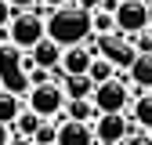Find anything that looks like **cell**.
I'll use <instances>...</instances> for the list:
<instances>
[{"mask_svg": "<svg viewBox=\"0 0 152 145\" xmlns=\"http://www.w3.org/2000/svg\"><path fill=\"white\" fill-rule=\"evenodd\" d=\"M44 26H47V40L62 44V47H69V44H83V36H87V29H91L87 15L76 11L72 4H69V7H54V15L47 18Z\"/></svg>", "mask_w": 152, "mask_h": 145, "instance_id": "cell-1", "label": "cell"}, {"mask_svg": "<svg viewBox=\"0 0 152 145\" xmlns=\"http://www.w3.org/2000/svg\"><path fill=\"white\" fill-rule=\"evenodd\" d=\"M26 109H33L40 120H65L62 113H65V91H62V83H40V87H29V94H26Z\"/></svg>", "mask_w": 152, "mask_h": 145, "instance_id": "cell-2", "label": "cell"}, {"mask_svg": "<svg viewBox=\"0 0 152 145\" xmlns=\"http://www.w3.org/2000/svg\"><path fill=\"white\" fill-rule=\"evenodd\" d=\"M4 33L11 36V44H15L18 51H33V47L47 36V26H44V18H40V15L22 11V15H15L11 22H7V29H4Z\"/></svg>", "mask_w": 152, "mask_h": 145, "instance_id": "cell-3", "label": "cell"}, {"mask_svg": "<svg viewBox=\"0 0 152 145\" xmlns=\"http://www.w3.org/2000/svg\"><path fill=\"white\" fill-rule=\"evenodd\" d=\"M91 131H94V141L120 145L127 134L138 131V123L130 120L127 113H98V116H94V123H91Z\"/></svg>", "mask_w": 152, "mask_h": 145, "instance_id": "cell-4", "label": "cell"}, {"mask_svg": "<svg viewBox=\"0 0 152 145\" xmlns=\"http://www.w3.org/2000/svg\"><path fill=\"white\" fill-rule=\"evenodd\" d=\"M112 22L123 36L148 33V0H120V7L112 11Z\"/></svg>", "mask_w": 152, "mask_h": 145, "instance_id": "cell-5", "label": "cell"}, {"mask_svg": "<svg viewBox=\"0 0 152 145\" xmlns=\"http://www.w3.org/2000/svg\"><path fill=\"white\" fill-rule=\"evenodd\" d=\"M91 102H94L98 113H127V105H130V87L112 76V80H105V83H94Z\"/></svg>", "mask_w": 152, "mask_h": 145, "instance_id": "cell-6", "label": "cell"}, {"mask_svg": "<svg viewBox=\"0 0 152 145\" xmlns=\"http://www.w3.org/2000/svg\"><path fill=\"white\" fill-rule=\"evenodd\" d=\"M98 54L102 58H109L116 69H130V62L138 58L134 44L127 40L123 33H109V36H98Z\"/></svg>", "mask_w": 152, "mask_h": 145, "instance_id": "cell-7", "label": "cell"}, {"mask_svg": "<svg viewBox=\"0 0 152 145\" xmlns=\"http://www.w3.org/2000/svg\"><path fill=\"white\" fill-rule=\"evenodd\" d=\"M0 83H4L7 91H26V72H22V51H18L15 44L11 47H0Z\"/></svg>", "mask_w": 152, "mask_h": 145, "instance_id": "cell-8", "label": "cell"}, {"mask_svg": "<svg viewBox=\"0 0 152 145\" xmlns=\"http://www.w3.org/2000/svg\"><path fill=\"white\" fill-rule=\"evenodd\" d=\"M91 58H94V51H91L87 44H69V47H62L58 69L65 72V76H87V69H91Z\"/></svg>", "mask_w": 152, "mask_h": 145, "instance_id": "cell-9", "label": "cell"}, {"mask_svg": "<svg viewBox=\"0 0 152 145\" xmlns=\"http://www.w3.org/2000/svg\"><path fill=\"white\" fill-rule=\"evenodd\" d=\"M54 145H94V131L91 123H80V120H58Z\"/></svg>", "mask_w": 152, "mask_h": 145, "instance_id": "cell-10", "label": "cell"}, {"mask_svg": "<svg viewBox=\"0 0 152 145\" xmlns=\"http://www.w3.org/2000/svg\"><path fill=\"white\" fill-rule=\"evenodd\" d=\"M127 87L134 91V94L152 91V54H138V58L130 62V69H127Z\"/></svg>", "mask_w": 152, "mask_h": 145, "instance_id": "cell-11", "label": "cell"}, {"mask_svg": "<svg viewBox=\"0 0 152 145\" xmlns=\"http://www.w3.org/2000/svg\"><path fill=\"white\" fill-rule=\"evenodd\" d=\"M127 116L138 123V131L152 134V91H145V94H134V98H130Z\"/></svg>", "mask_w": 152, "mask_h": 145, "instance_id": "cell-12", "label": "cell"}, {"mask_svg": "<svg viewBox=\"0 0 152 145\" xmlns=\"http://www.w3.org/2000/svg\"><path fill=\"white\" fill-rule=\"evenodd\" d=\"M29 58H33V65H40V69H54V65H58V58H62V44H54V40H47V36H44V40L29 51Z\"/></svg>", "mask_w": 152, "mask_h": 145, "instance_id": "cell-13", "label": "cell"}, {"mask_svg": "<svg viewBox=\"0 0 152 145\" xmlns=\"http://www.w3.org/2000/svg\"><path fill=\"white\" fill-rule=\"evenodd\" d=\"M65 120H80V123H94V116H98V109H94L91 98H65Z\"/></svg>", "mask_w": 152, "mask_h": 145, "instance_id": "cell-14", "label": "cell"}, {"mask_svg": "<svg viewBox=\"0 0 152 145\" xmlns=\"http://www.w3.org/2000/svg\"><path fill=\"white\" fill-rule=\"evenodd\" d=\"M40 123H44V120L36 116L33 109H26V105H22V113H18V116L11 120V134H18V138H33Z\"/></svg>", "mask_w": 152, "mask_h": 145, "instance_id": "cell-15", "label": "cell"}, {"mask_svg": "<svg viewBox=\"0 0 152 145\" xmlns=\"http://www.w3.org/2000/svg\"><path fill=\"white\" fill-rule=\"evenodd\" d=\"M62 91H65V98H91L94 94V80L91 76H65Z\"/></svg>", "mask_w": 152, "mask_h": 145, "instance_id": "cell-16", "label": "cell"}, {"mask_svg": "<svg viewBox=\"0 0 152 145\" xmlns=\"http://www.w3.org/2000/svg\"><path fill=\"white\" fill-rule=\"evenodd\" d=\"M22 113V98L15 94V91H7V87H0V123H7L11 127V120Z\"/></svg>", "mask_w": 152, "mask_h": 145, "instance_id": "cell-17", "label": "cell"}, {"mask_svg": "<svg viewBox=\"0 0 152 145\" xmlns=\"http://www.w3.org/2000/svg\"><path fill=\"white\" fill-rule=\"evenodd\" d=\"M87 76H91L94 83H105V80L116 76V65H112L109 58H102V54H94V58H91V69H87Z\"/></svg>", "mask_w": 152, "mask_h": 145, "instance_id": "cell-18", "label": "cell"}, {"mask_svg": "<svg viewBox=\"0 0 152 145\" xmlns=\"http://www.w3.org/2000/svg\"><path fill=\"white\" fill-rule=\"evenodd\" d=\"M87 22H91V33H98V36H109V33H116V22H112V11H91L87 15Z\"/></svg>", "mask_w": 152, "mask_h": 145, "instance_id": "cell-19", "label": "cell"}, {"mask_svg": "<svg viewBox=\"0 0 152 145\" xmlns=\"http://www.w3.org/2000/svg\"><path fill=\"white\" fill-rule=\"evenodd\" d=\"M54 134H58V123L44 120L40 127H36V134H33V145H54Z\"/></svg>", "mask_w": 152, "mask_h": 145, "instance_id": "cell-20", "label": "cell"}, {"mask_svg": "<svg viewBox=\"0 0 152 145\" xmlns=\"http://www.w3.org/2000/svg\"><path fill=\"white\" fill-rule=\"evenodd\" d=\"M130 44H134L138 54H152V33H134V36H130Z\"/></svg>", "mask_w": 152, "mask_h": 145, "instance_id": "cell-21", "label": "cell"}, {"mask_svg": "<svg viewBox=\"0 0 152 145\" xmlns=\"http://www.w3.org/2000/svg\"><path fill=\"white\" fill-rule=\"evenodd\" d=\"M120 145H152V134H145V131H134V134H127Z\"/></svg>", "mask_w": 152, "mask_h": 145, "instance_id": "cell-22", "label": "cell"}, {"mask_svg": "<svg viewBox=\"0 0 152 145\" xmlns=\"http://www.w3.org/2000/svg\"><path fill=\"white\" fill-rule=\"evenodd\" d=\"M15 18V7H11V0H0V29H7V22Z\"/></svg>", "mask_w": 152, "mask_h": 145, "instance_id": "cell-23", "label": "cell"}, {"mask_svg": "<svg viewBox=\"0 0 152 145\" xmlns=\"http://www.w3.org/2000/svg\"><path fill=\"white\" fill-rule=\"evenodd\" d=\"M40 4H47V7L54 11V7H69V4H72V0H40Z\"/></svg>", "mask_w": 152, "mask_h": 145, "instance_id": "cell-24", "label": "cell"}, {"mask_svg": "<svg viewBox=\"0 0 152 145\" xmlns=\"http://www.w3.org/2000/svg\"><path fill=\"white\" fill-rule=\"evenodd\" d=\"M7 141H11V127H7V123H0V145H7Z\"/></svg>", "mask_w": 152, "mask_h": 145, "instance_id": "cell-25", "label": "cell"}, {"mask_svg": "<svg viewBox=\"0 0 152 145\" xmlns=\"http://www.w3.org/2000/svg\"><path fill=\"white\" fill-rule=\"evenodd\" d=\"M7 145H33V138H18V134H11V141Z\"/></svg>", "mask_w": 152, "mask_h": 145, "instance_id": "cell-26", "label": "cell"}, {"mask_svg": "<svg viewBox=\"0 0 152 145\" xmlns=\"http://www.w3.org/2000/svg\"><path fill=\"white\" fill-rule=\"evenodd\" d=\"M120 7V0H102V11H116Z\"/></svg>", "mask_w": 152, "mask_h": 145, "instance_id": "cell-27", "label": "cell"}, {"mask_svg": "<svg viewBox=\"0 0 152 145\" xmlns=\"http://www.w3.org/2000/svg\"><path fill=\"white\" fill-rule=\"evenodd\" d=\"M148 33H152V0H148Z\"/></svg>", "mask_w": 152, "mask_h": 145, "instance_id": "cell-28", "label": "cell"}, {"mask_svg": "<svg viewBox=\"0 0 152 145\" xmlns=\"http://www.w3.org/2000/svg\"><path fill=\"white\" fill-rule=\"evenodd\" d=\"M94 145H109V141H94Z\"/></svg>", "mask_w": 152, "mask_h": 145, "instance_id": "cell-29", "label": "cell"}, {"mask_svg": "<svg viewBox=\"0 0 152 145\" xmlns=\"http://www.w3.org/2000/svg\"><path fill=\"white\" fill-rule=\"evenodd\" d=\"M0 87H4V83H0Z\"/></svg>", "mask_w": 152, "mask_h": 145, "instance_id": "cell-30", "label": "cell"}]
</instances>
